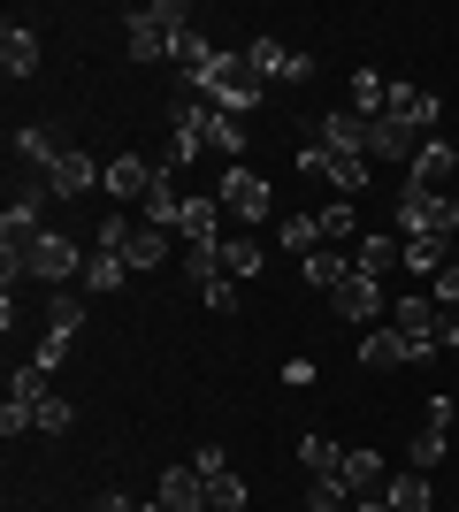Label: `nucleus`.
I'll use <instances>...</instances> for the list:
<instances>
[{"instance_id":"f257e3e1","label":"nucleus","mask_w":459,"mask_h":512,"mask_svg":"<svg viewBox=\"0 0 459 512\" xmlns=\"http://www.w3.org/2000/svg\"><path fill=\"white\" fill-rule=\"evenodd\" d=\"M123 23H131L123 39H131V62H138V69L169 62V54H176V31H192V16H184V0H146V8H131Z\"/></svg>"},{"instance_id":"f03ea898","label":"nucleus","mask_w":459,"mask_h":512,"mask_svg":"<svg viewBox=\"0 0 459 512\" xmlns=\"http://www.w3.org/2000/svg\"><path fill=\"white\" fill-rule=\"evenodd\" d=\"M85 260H92V253H77L62 230H39L23 253H8V291H16V276H39V283H54V291H62L69 276H85Z\"/></svg>"},{"instance_id":"7ed1b4c3","label":"nucleus","mask_w":459,"mask_h":512,"mask_svg":"<svg viewBox=\"0 0 459 512\" xmlns=\"http://www.w3.org/2000/svg\"><path fill=\"white\" fill-rule=\"evenodd\" d=\"M398 237H459V199L452 192H398Z\"/></svg>"},{"instance_id":"20e7f679","label":"nucleus","mask_w":459,"mask_h":512,"mask_svg":"<svg viewBox=\"0 0 459 512\" xmlns=\"http://www.w3.org/2000/svg\"><path fill=\"white\" fill-rule=\"evenodd\" d=\"M199 92H207L215 115H245V107L261 100V77H253V62H245V46H238V54H222V62L207 69V85H199Z\"/></svg>"},{"instance_id":"39448f33","label":"nucleus","mask_w":459,"mask_h":512,"mask_svg":"<svg viewBox=\"0 0 459 512\" xmlns=\"http://www.w3.org/2000/svg\"><path fill=\"white\" fill-rule=\"evenodd\" d=\"M391 329H398V337H414V344H421V360H429L437 344H452V337H459V329L444 321V306L429 299V291H414V299H398V306H391Z\"/></svg>"},{"instance_id":"423d86ee","label":"nucleus","mask_w":459,"mask_h":512,"mask_svg":"<svg viewBox=\"0 0 459 512\" xmlns=\"http://www.w3.org/2000/svg\"><path fill=\"white\" fill-rule=\"evenodd\" d=\"M215 199H222V214H238V222H261L276 199H268V176L261 169H245V161H230V169L215 176Z\"/></svg>"},{"instance_id":"0eeeda50","label":"nucleus","mask_w":459,"mask_h":512,"mask_svg":"<svg viewBox=\"0 0 459 512\" xmlns=\"http://www.w3.org/2000/svg\"><path fill=\"white\" fill-rule=\"evenodd\" d=\"M46 199H54V184H46V176H31V184H23V192L8 199V214H0V245H8V253H23V245L39 237V214H46Z\"/></svg>"},{"instance_id":"6e6552de","label":"nucleus","mask_w":459,"mask_h":512,"mask_svg":"<svg viewBox=\"0 0 459 512\" xmlns=\"http://www.w3.org/2000/svg\"><path fill=\"white\" fill-rule=\"evenodd\" d=\"M39 406H46V367H16V383H8V406H0V428H8V436L39 428Z\"/></svg>"},{"instance_id":"1a4fd4ad","label":"nucleus","mask_w":459,"mask_h":512,"mask_svg":"<svg viewBox=\"0 0 459 512\" xmlns=\"http://www.w3.org/2000/svg\"><path fill=\"white\" fill-rule=\"evenodd\" d=\"M421 146H429V138L406 130V123H391V115H375V123H368V161H398V169H414Z\"/></svg>"},{"instance_id":"9d476101","label":"nucleus","mask_w":459,"mask_h":512,"mask_svg":"<svg viewBox=\"0 0 459 512\" xmlns=\"http://www.w3.org/2000/svg\"><path fill=\"white\" fill-rule=\"evenodd\" d=\"M100 176H108V161H92L85 146H62V161L46 169V184H54V199H85Z\"/></svg>"},{"instance_id":"9b49d317","label":"nucleus","mask_w":459,"mask_h":512,"mask_svg":"<svg viewBox=\"0 0 459 512\" xmlns=\"http://www.w3.org/2000/svg\"><path fill=\"white\" fill-rule=\"evenodd\" d=\"M100 184H108V199H146L153 184H161V161H146V153H115Z\"/></svg>"},{"instance_id":"f8f14e48","label":"nucleus","mask_w":459,"mask_h":512,"mask_svg":"<svg viewBox=\"0 0 459 512\" xmlns=\"http://www.w3.org/2000/svg\"><path fill=\"white\" fill-rule=\"evenodd\" d=\"M414 360H421V344L398 337V329H368V337H360V367H375V375H383V367H414Z\"/></svg>"},{"instance_id":"ddd939ff","label":"nucleus","mask_w":459,"mask_h":512,"mask_svg":"<svg viewBox=\"0 0 459 512\" xmlns=\"http://www.w3.org/2000/svg\"><path fill=\"white\" fill-rule=\"evenodd\" d=\"M329 306H337V314H345V321H375V314H383V283L352 268V276L337 283V291H329Z\"/></svg>"},{"instance_id":"4468645a","label":"nucleus","mask_w":459,"mask_h":512,"mask_svg":"<svg viewBox=\"0 0 459 512\" xmlns=\"http://www.w3.org/2000/svg\"><path fill=\"white\" fill-rule=\"evenodd\" d=\"M314 146H329V153H368V123H360L352 107H329L322 123H314Z\"/></svg>"},{"instance_id":"2eb2a0df","label":"nucleus","mask_w":459,"mask_h":512,"mask_svg":"<svg viewBox=\"0 0 459 512\" xmlns=\"http://www.w3.org/2000/svg\"><path fill=\"white\" fill-rule=\"evenodd\" d=\"M452 169H459V146L429 138V146H421V161L406 169V184H414V192H444V184H452Z\"/></svg>"},{"instance_id":"dca6fc26","label":"nucleus","mask_w":459,"mask_h":512,"mask_svg":"<svg viewBox=\"0 0 459 512\" xmlns=\"http://www.w3.org/2000/svg\"><path fill=\"white\" fill-rule=\"evenodd\" d=\"M176 230L192 237V245H215V237H222V199H215V192H184V214H176Z\"/></svg>"},{"instance_id":"f3484780","label":"nucleus","mask_w":459,"mask_h":512,"mask_svg":"<svg viewBox=\"0 0 459 512\" xmlns=\"http://www.w3.org/2000/svg\"><path fill=\"white\" fill-rule=\"evenodd\" d=\"M153 505H169V512H207V482H199V467H169V474H161V490H153Z\"/></svg>"},{"instance_id":"a211bd4d","label":"nucleus","mask_w":459,"mask_h":512,"mask_svg":"<svg viewBox=\"0 0 459 512\" xmlns=\"http://www.w3.org/2000/svg\"><path fill=\"white\" fill-rule=\"evenodd\" d=\"M0 69H8L16 85L39 69V31H31V23H8V31H0Z\"/></svg>"},{"instance_id":"6ab92c4d","label":"nucleus","mask_w":459,"mask_h":512,"mask_svg":"<svg viewBox=\"0 0 459 512\" xmlns=\"http://www.w3.org/2000/svg\"><path fill=\"white\" fill-rule=\"evenodd\" d=\"M352 268H360V276H391V268H406V245H398L391 230H375V237H360V253H352Z\"/></svg>"},{"instance_id":"aec40b11","label":"nucleus","mask_w":459,"mask_h":512,"mask_svg":"<svg viewBox=\"0 0 459 512\" xmlns=\"http://www.w3.org/2000/svg\"><path fill=\"white\" fill-rule=\"evenodd\" d=\"M92 291V299H108V291H123V283H131V260L123 253H108V245H92V260H85V276H77Z\"/></svg>"},{"instance_id":"412c9836","label":"nucleus","mask_w":459,"mask_h":512,"mask_svg":"<svg viewBox=\"0 0 459 512\" xmlns=\"http://www.w3.org/2000/svg\"><path fill=\"white\" fill-rule=\"evenodd\" d=\"M391 123H406V130H421V138H429V123H437V92L391 85Z\"/></svg>"},{"instance_id":"4be33fe9","label":"nucleus","mask_w":459,"mask_h":512,"mask_svg":"<svg viewBox=\"0 0 459 512\" xmlns=\"http://www.w3.org/2000/svg\"><path fill=\"white\" fill-rule=\"evenodd\" d=\"M337 482H345L352 505H360V497H383V482H391V474H383V459H375V451H345V474H337Z\"/></svg>"},{"instance_id":"5701e85b","label":"nucleus","mask_w":459,"mask_h":512,"mask_svg":"<svg viewBox=\"0 0 459 512\" xmlns=\"http://www.w3.org/2000/svg\"><path fill=\"white\" fill-rule=\"evenodd\" d=\"M368 169H375L368 153H329V146H322V176H329L345 199H352V192H368Z\"/></svg>"},{"instance_id":"b1692460","label":"nucleus","mask_w":459,"mask_h":512,"mask_svg":"<svg viewBox=\"0 0 459 512\" xmlns=\"http://www.w3.org/2000/svg\"><path fill=\"white\" fill-rule=\"evenodd\" d=\"M352 115H360V123H375V115H391V85H383V77H375V69H352Z\"/></svg>"},{"instance_id":"393cba45","label":"nucleus","mask_w":459,"mask_h":512,"mask_svg":"<svg viewBox=\"0 0 459 512\" xmlns=\"http://www.w3.org/2000/svg\"><path fill=\"white\" fill-rule=\"evenodd\" d=\"M123 260H131L138 276H146V268H161V260H169V230H153V222H131V245H123Z\"/></svg>"},{"instance_id":"a878e982","label":"nucleus","mask_w":459,"mask_h":512,"mask_svg":"<svg viewBox=\"0 0 459 512\" xmlns=\"http://www.w3.org/2000/svg\"><path fill=\"white\" fill-rule=\"evenodd\" d=\"M138 214H146L153 230H176V214H184V192H176V176H161V184L138 199Z\"/></svg>"},{"instance_id":"bb28decb","label":"nucleus","mask_w":459,"mask_h":512,"mask_svg":"<svg viewBox=\"0 0 459 512\" xmlns=\"http://www.w3.org/2000/svg\"><path fill=\"white\" fill-rule=\"evenodd\" d=\"M383 505L391 512H429V474H391V482H383Z\"/></svg>"},{"instance_id":"cd10ccee","label":"nucleus","mask_w":459,"mask_h":512,"mask_svg":"<svg viewBox=\"0 0 459 512\" xmlns=\"http://www.w3.org/2000/svg\"><path fill=\"white\" fill-rule=\"evenodd\" d=\"M299 276L314 283V291H337V283L352 276V260H345V253H329V245H322V253H306V260H299Z\"/></svg>"},{"instance_id":"c85d7f7f","label":"nucleus","mask_w":459,"mask_h":512,"mask_svg":"<svg viewBox=\"0 0 459 512\" xmlns=\"http://www.w3.org/2000/svg\"><path fill=\"white\" fill-rule=\"evenodd\" d=\"M444 436H452V428H414V444H406V467H414V474H437V467H444Z\"/></svg>"},{"instance_id":"c756f323","label":"nucleus","mask_w":459,"mask_h":512,"mask_svg":"<svg viewBox=\"0 0 459 512\" xmlns=\"http://www.w3.org/2000/svg\"><path fill=\"white\" fill-rule=\"evenodd\" d=\"M222 276H261V237H222Z\"/></svg>"},{"instance_id":"7c9ffc66","label":"nucleus","mask_w":459,"mask_h":512,"mask_svg":"<svg viewBox=\"0 0 459 512\" xmlns=\"http://www.w3.org/2000/svg\"><path fill=\"white\" fill-rule=\"evenodd\" d=\"M398 245H406V268H414V276H437L444 260H452V253H444L452 237H398Z\"/></svg>"},{"instance_id":"2f4dec72","label":"nucleus","mask_w":459,"mask_h":512,"mask_svg":"<svg viewBox=\"0 0 459 512\" xmlns=\"http://www.w3.org/2000/svg\"><path fill=\"white\" fill-rule=\"evenodd\" d=\"M306 512H352V490L337 474H314V482H306Z\"/></svg>"},{"instance_id":"473e14b6","label":"nucleus","mask_w":459,"mask_h":512,"mask_svg":"<svg viewBox=\"0 0 459 512\" xmlns=\"http://www.w3.org/2000/svg\"><path fill=\"white\" fill-rule=\"evenodd\" d=\"M245 62H253V77L268 85V77H284V69H291V46H276V39H253V46H245Z\"/></svg>"},{"instance_id":"72a5a7b5","label":"nucleus","mask_w":459,"mask_h":512,"mask_svg":"<svg viewBox=\"0 0 459 512\" xmlns=\"http://www.w3.org/2000/svg\"><path fill=\"white\" fill-rule=\"evenodd\" d=\"M299 459H306V474H345V444H329V436H306Z\"/></svg>"},{"instance_id":"f704fd0d","label":"nucleus","mask_w":459,"mask_h":512,"mask_svg":"<svg viewBox=\"0 0 459 512\" xmlns=\"http://www.w3.org/2000/svg\"><path fill=\"white\" fill-rule=\"evenodd\" d=\"M16 161H31V169H54V161H62V146H54L46 130H16Z\"/></svg>"},{"instance_id":"c9c22d12","label":"nucleus","mask_w":459,"mask_h":512,"mask_svg":"<svg viewBox=\"0 0 459 512\" xmlns=\"http://www.w3.org/2000/svg\"><path fill=\"white\" fill-rule=\"evenodd\" d=\"M46 329H69V337H77V329H85V299H77V291H54V299H46Z\"/></svg>"},{"instance_id":"e433bc0d","label":"nucleus","mask_w":459,"mask_h":512,"mask_svg":"<svg viewBox=\"0 0 459 512\" xmlns=\"http://www.w3.org/2000/svg\"><path fill=\"white\" fill-rule=\"evenodd\" d=\"M276 237H284V253H299V260H306V253H322V245H314V237H322V222H314V214H291Z\"/></svg>"},{"instance_id":"4c0bfd02","label":"nucleus","mask_w":459,"mask_h":512,"mask_svg":"<svg viewBox=\"0 0 459 512\" xmlns=\"http://www.w3.org/2000/svg\"><path fill=\"white\" fill-rule=\"evenodd\" d=\"M199 482H207V474H199ZM207 512H245V482L238 474H215V482H207Z\"/></svg>"},{"instance_id":"58836bf2","label":"nucleus","mask_w":459,"mask_h":512,"mask_svg":"<svg viewBox=\"0 0 459 512\" xmlns=\"http://www.w3.org/2000/svg\"><path fill=\"white\" fill-rule=\"evenodd\" d=\"M199 306H207V314H238V276H215V283H199Z\"/></svg>"},{"instance_id":"ea45409f","label":"nucleus","mask_w":459,"mask_h":512,"mask_svg":"<svg viewBox=\"0 0 459 512\" xmlns=\"http://www.w3.org/2000/svg\"><path fill=\"white\" fill-rule=\"evenodd\" d=\"M69 344H77L69 329H46V337H39V352H31V367H46V375H54V367L69 360Z\"/></svg>"},{"instance_id":"a19ab883","label":"nucleus","mask_w":459,"mask_h":512,"mask_svg":"<svg viewBox=\"0 0 459 512\" xmlns=\"http://www.w3.org/2000/svg\"><path fill=\"white\" fill-rule=\"evenodd\" d=\"M207 146H215L222 161H238V146H245V138H238V115H215V123H207Z\"/></svg>"},{"instance_id":"79ce46f5","label":"nucleus","mask_w":459,"mask_h":512,"mask_svg":"<svg viewBox=\"0 0 459 512\" xmlns=\"http://www.w3.org/2000/svg\"><path fill=\"white\" fill-rule=\"evenodd\" d=\"M69 428V398L62 390H46V406H39V436H62Z\"/></svg>"},{"instance_id":"37998d69","label":"nucleus","mask_w":459,"mask_h":512,"mask_svg":"<svg viewBox=\"0 0 459 512\" xmlns=\"http://www.w3.org/2000/svg\"><path fill=\"white\" fill-rule=\"evenodd\" d=\"M429 299H437V306H459V260H444L437 276H429Z\"/></svg>"},{"instance_id":"c03bdc74","label":"nucleus","mask_w":459,"mask_h":512,"mask_svg":"<svg viewBox=\"0 0 459 512\" xmlns=\"http://www.w3.org/2000/svg\"><path fill=\"white\" fill-rule=\"evenodd\" d=\"M314 222H322V237H352V222H360V214H352V207H322Z\"/></svg>"},{"instance_id":"a18cd8bd","label":"nucleus","mask_w":459,"mask_h":512,"mask_svg":"<svg viewBox=\"0 0 459 512\" xmlns=\"http://www.w3.org/2000/svg\"><path fill=\"white\" fill-rule=\"evenodd\" d=\"M199 474H207V482H215V474H230V451H215V444H199V459H192Z\"/></svg>"},{"instance_id":"49530a36","label":"nucleus","mask_w":459,"mask_h":512,"mask_svg":"<svg viewBox=\"0 0 459 512\" xmlns=\"http://www.w3.org/2000/svg\"><path fill=\"white\" fill-rule=\"evenodd\" d=\"M92 512H138V505H131V497H115V490H108V497H92Z\"/></svg>"},{"instance_id":"de8ad7c7","label":"nucleus","mask_w":459,"mask_h":512,"mask_svg":"<svg viewBox=\"0 0 459 512\" xmlns=\"http://www.w3.org/2000/svg\"><path fill=\"white\" fill-rule=\"evenodd\" d=\"M352 512H391V505H383V497H360V505H352Z\"/></svg>"},{"instance_id":"09e8293b","label":"nucleus","mask_w":459,"mask_h":512,"mask_svg":"<svg viewBox=\"0 0 459 512\" xmlns=\"http://www.w3.org/2000/svg\"><path fill=\"white\" fill-rule=\"evenodd\" d=\"M452 352H459V337H452Z\"/></svg>"},{"instance_id":"8fccbe9b","label":"nucleus","mask_w":459,"mask_h":512,"mask_svg":"<svg viewBox=\"0 0 459 512\" xmlns=\"http://www.w3.org/2000/svg\"><path fill=\"white\" fill-rule=\"evenodd\" d=\"M452 260H459V245H452Z\"/></svg>"}]
</instances>
